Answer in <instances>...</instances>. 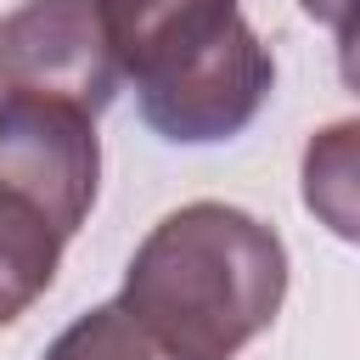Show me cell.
Wrapping results in <instances>:
<instances>
[{
	"mask_svg": "<svg viewBox=\"0 0 360 360\" xmlns=\"http://www.w3.org/2000/svg\"><path fill=\"white\" fill-rule=\"evenodd\" d=\"M287 298L281 236L236 202L163 214L124 270V315L163 360H236Z\"/></svg>",
	"mask_w": 360,
	"mask_h": 360,
	"instance_id": "6da1fadb",
	"label": "cell"
},
{
	"mask_svg": "<svg viewBox=\"0 0 360 360\" xmlns=\"http://www.w3.org/2000/svg\"><path fill=\"white\" fill-rule=\"evenodd\" d=\"M118 84L101 0H22L0 17V96H45L101 118Z\"/></svg>",
	"mask_w": 360,
	"mask_h": 360,
	"instance_id": "7a4b0ae2",
	"label": "cell"
},
{
	"mask_svg": "<svg viewBox=\"0 0 360 360\" xmlns=\"http://www.w3.org/2000/svg\"><path fill=\"white\" fill-rule=\"evenodd\" d=\"M0 186L34 202L68 242L101 186L96 118L45 96H0Z\"/></svg>",
	"mask_w": 360,
	"mask_h": 360,
	"instance_id": "3957f363",
	"label": "cell"
},
{
	"mask_svg": "<svg viewBox=\"0 0 360 360\" xmlns=\"http://www.w3.org/2000/svg\"><path fill=\"white\" fill-rule=\"evenodd\" d=\"M270 90H276V56L242 22L231 39H219L197 62L135 90V107L152 135H163L174 146H214V141L242 135L259 118V107L270 101Z\"/></svg>",
	"mask_w": 360,
	"mask_h": 360,
	"instance_id": "277c9868",
	"label": "cell"
},
{
	"mask_svg": "<svg viewBox=\"0 0 360 360\" xmlns=\"http://www.w3.org/2000/svg\"><path fill=\"white\" fill-rule=\"evenodd\" d=\"M101 17L118 51V73L135 90L169 79L248 22L236 0H101Z\"/></svg>",
	"mask_w": 360,
	"mask_h": 360,
	"instance_id": "5b68a950",
	"label": "cell"
},
{
	"mask_svg": "<svg viewBox=\"0 0 360 360\" xmlns=\"http://www.w3.org/2000/svg\"><path fill=\"white\" fill-rule=\"evenodd\" d=\"M56 264H62L56 225L34 202H22L17 191L0 186V326H11L17 315H28L51 292Z\"/></svg>",
	"mask_w": 360,
	"mask_h": 360,
	"instance_id": "8992f818",
	"label": "cell"
},
{
	"mask_svg": "<svg viewBox=\"0 0 360 360\" xmlns=\"http://www.w3.org/2000/svg\"><path fill=\"white\" fill-rule=\"evenodd\" d=\"M304 202L343 242L354 236V118L321 129L304 152Z\"/></svg>",
	"mask_w": 360,
	"mask_h": 360,
	"instance_id": "52a82bcc",
	"label": "cell"
},
{
	"mask_svg": "<svg viewBox=\"0 0 360 360\" xmlns=\"http://www.w3.org/2000/svg\"><path fill=\"white\" fill-rule=\"evenodd\" d=\"M45 360H163L146 332L124 315V304H96L84 309L68 332H56V343L45 349Z\"/></svg>",
	"mask_w": 360,
	"mask_h": 360,
	"instance_id": "ba28073f",
	"label": "cell"
},
{
	"mask_svg": "<svg viewBox=\"0 0 360 360\" xmlns=\"http://www.w3.org/2000/svg\"><path fill=\"white\" fill-rule=\"evenodd\" d=\"M315 22H326V28H338V39H343V51H349V39H354V0H298Z\"/></svg>",
	"mask_w": 360,
	"mask_h": 360,
	"instance_id": "9c48e42d",
	"label": "cell"
}]
</instances>
